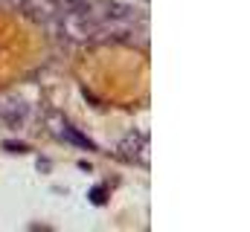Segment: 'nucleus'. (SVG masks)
I'll use <instances>...</instances> for the list:
<instances>
[{"instance_id": "4", "label": "nucleus", "mask_w": 250, "mask_h": 232, "mask_svg": "<svg viewBox=\"0 0 250 232\" xmlns=\"http://www.w3.org/2000/svg\"><path fill=\"white\" fill-rule=\"evenodd\" d=\"M0 3H3V6H23L26 0H0Z\"/></svg>"}, {"instance_id": "1", "label": "nucleus", "mask_w": 250, "mask_h": 232, "mask_svg": "<svg viewBox=\"0 0 250 232\" xmlns=\"http://www.w3.org/2000/svg\"><path fill=\"white\" fill-rule=\"evenodd\" d=\"M120 151L134 163H148V139L140 136V134H128L120 142Z\"/></svg>"}, {"instance_id": "3", "label": "nucleus", "mask_w": 250, "mask_h": 232, "mask_svg": "<svg viewBox=\"0 0 250 232\" xmlns=\"http://www.w3.org/2000/svg\"><path fill=\"white\" fill-rule=\"evenodd\" d=\"M64 136H67V139H70L73 145H82V148H87V151L93 148V142H90V139H87L84 134H79V131H73V128H64Z\"/></svg>"}, {"instance_id": "2", "label": "nucleus", "mask_w": 250, "mask_h": 232, "mask_svg": "<svg viewBox=\"0 0 250 232\" xmlns=\"http://www.w3.org/2000/svg\"><path fill=\"white\" fill-rule=\"evenodd\" d=\"M26 116H29V105H23L21 99H15V96L0 99V119H6L12 125H21Z\"/></svg>"}]
</instances>
